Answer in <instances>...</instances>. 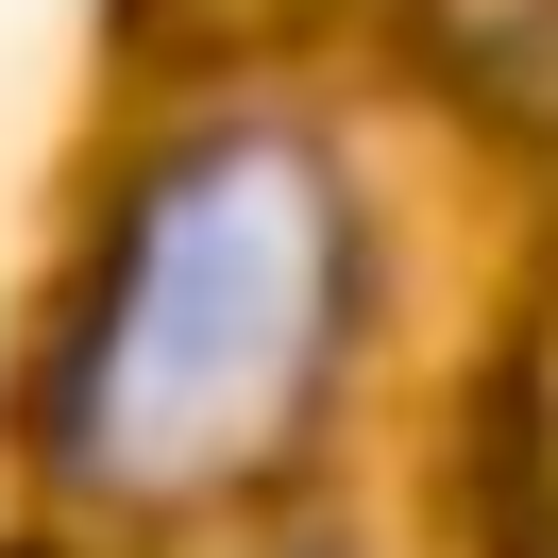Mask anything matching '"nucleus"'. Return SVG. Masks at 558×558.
I'll return each mask as SVG.
<instances>
[{"label":"nucleus","instance_id":"nucleus-1","mask_svg":"<svg viewBox=\"0 0 558 558\" xmlns=\"http://www.w3.org/2000/svg\"><path fill=\"white\" fill-rule=\"evenodd\" d=\"M373 322V204L305 102H186L119 153L17 339V474L85 524H238L305 474Z\"/></svg>","mask_w":558,"mask_h":558},{"label":"nucleus","instance_id":"nucleus-2","mask_svg":"<svg viewBox=\"0 0 558 558\" xmlns=\"http://www.w3.org/2000/svg\"><path fill=\"white\" fill-rule=\"evenodd\" d=\"M423 51H440L457 102L558 136V0H423Z\"/></svg>","mask_w":558,"mask_h":558},{"label":"nucleus","instance_id":"nucleus-3","mask_svg":"<svg viewBox=\"0 0 558 558\" xmlns=\"http://www.w3.org/2000/svg\"><path fill=\"white\" fill-rule=\"evenodd\" d=\"M288 558H339V542H288Z\"/></svg>","mask_w":558,"mask_h":558}]
</instances>
